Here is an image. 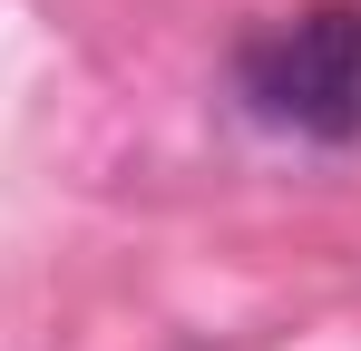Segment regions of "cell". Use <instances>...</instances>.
I'll use <instances>...</instances> for the list:
<instances>
[{
    "mask_svg": "<svg viewBox=\"0 0 361 351\" xmlns=\"http://www.w3.org/2000/svg\"><path fill=\"white\" fill-rule=\"evenodd\" d=\"M235 98L283 137L352 147L361 137V0H312L293 20H264L235 49Z\"/></svg>",
    "mask_w": 361,
    "mask_h": 351,
    "instance_id": "cell-1",
    "label": "cell"
}]
</instances>
